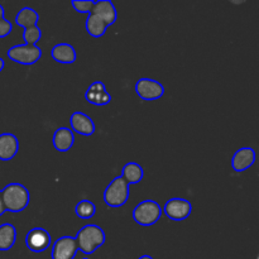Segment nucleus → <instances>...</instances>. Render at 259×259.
<instances>
[{
    "label": "nucleus",
    "instance_id": "nucleus-8",
    "mask_svg": "<svg viewBox=\"0 0 259 259\" xmlns=\"http://www.w3.org/2000/svg\"><path fill=\"white\" fill-rule=\"evenodd\" d=\"M25 245L30 252L42 253L52 245V238L43 228H33L25 235Z\"/></svg>",
    "mask_w": 259,
    "mask_h": 259
},
{
    "label": "nucleus",
    "instance_id": "nucleus-27",
    "mask_svg": "<svg viewBox=\"0 0 259 259\" xmlns=\"http://www.w3.org/2000/svg\"><path fill=\"white\" fill-rule=\"evenodd\" d=\"M4 66H5V61L3 60L2 57H0V72H2V71L4 70Z\"/></svg>",
    "mask_w": 259,
    "mask_h": 259
},
{
    "label": "nucleus",
    "instance_id": "nucleus-5",
    "mask_svg": "<svg viewBox=\"0 0 259 259\" xmlns=\"http://www.w3.org/2000/svg\"><path fill=\"white\" fill-rule=\"evenodd\" d=\"M9 60L23 66H32L42 57V48L30 45H15L7 52Z\"/></svg>",
    "mask_w": 259,
    "mask_h": 259
},
{
    "label": "nucleus",
    "instance_id": "nucleus-1",
    "mask_svg": "<svg viewBox=\"0 0 259 259\" xmlns=\"http://www.w3.org/2000/svg\"><path fill=\"white\" fill-rule=\"evenodd\" d=\"M2 199L5 211L20 212L29 205L30 194L24 185L12 182L2 190Z\"/></svg>",
    "mask_w": 259,
    "mask_h": 259
},
{
    "label": "nucleus",
    "instance_id": "nucleus-4",
    "mask_svg": "<svg viewBox=\"0 0 259 259\" xmlns=\"http://www.w3.org/2000/svg\"><path fill=\"white\" fill-rule=\"evenodd\" d=\"M162 207L154 200H143L139 202L132 211L133 220L142 227H152L156 224L162 217Z\"/></svg>",
    "mask_w": 259,
    "mask_h": 259
},
{
    "label": "nucleus",
    "instance_id": "nucleus-19",
    "mask_svg": "<svg viewBox=\"0 0 259 259\" xmlns=\"http://www.w3.org/2000/svg\"><path fill=\"white\" fill-rule=\"evenodd\" d=\"M38 20H39V14L30 7L22 8L15 15V24L22 27L23 29L34 27V25H37Z\"/></svg>",
    "mask_w": 259,
    "mask_h": 259
},
{
    "label": "nucleus",
    "instance_id": "nucleus-11",
    "mask_svg": "<svg viewBox=\"0 0 259 259\" xmlns=\"http://www.w3.org/2000/svg\"><path fill=\"white\" fill-rule=\"evenodd\" d=\"M70 125L71 131L76 132V133L83 137L93 136L96 131L95 123H94L93 119L86 115V114L81 113V111H75L70 116Z\"/></svg>",
    "mask_w": 259,
    "mask_h": 259
},
{
    "label": "nucleus",
    "instance_id": "nucleus-22",
    "mask_svg": "<svg viewBox=\"0 0 259 259\" xmlns=\"http://www.w3.org/2000/svg\"><path fill=\"white\" fill-rule=\"evenodd\" d=\"M22 37L23 40H24V45L37 46V43L39 42L40 38H42V29H40L38 25L27 28V29L23 30Z\"/></svg>",
    "mask_w": 259,
    "mask_h": 259
},
{
    "label": "nucleus",
    "instance_id": "nucleus-29",
    "mask_svg": "<svg viewBox=\"0 0 259 259\" xmlns=\"http://www.w3.org/2000/svg\"><path fill=\"white\" fill-rule=\"evenodd\" d=\"M81 259H90V258H88V257H85V258H81Z\"/></svg>",
    "mask_w": 259,
    "mask_h": 259
},
{
    "label": "nucleus",
    "instance_id": "nucleus-12",
    "mask_svg": "<svg viewBox=\"0 0 259 259\" xmlns=\"http://www.w3.org/2000/svg\"><path fill=\"white\" fill-rule=\"evenodd\" d=\"M90 14L96 15L100 18L108 27L113 25L118 19V12L114 5L113 2L110 0H100V2H94L93 9H91Z\"/></svg>",
    "mask_w": 259,
    "mask_h": 259
},
{
    "label": "nucleus",
    "instance_id": "nucleus-23",
    "mask_svg": "<svg viewBox=\"0 0 259 259\" xmlns=\"http://www.w3.org/2000/svg\"><path fill=\"white\" fill-rule=\"evenodd\" d=\"M71 5H72L75 12L81 13V14L90 15L94 2L93 0H72V2H71Z\"/></svg>",
    "mask_w": 259,
    "mask_h": 259
},
{
    "label": "nucleus",
    "instance_id": "nucleus-9",
    "mask_svg": "<svg viewBox=\"0 0 259 259\" xmlns=\"http://www.w3.org/2000/svg\"><path fill=\"white\" fill-rule=\"evenodd\" d=\"M77 243L75 237L63 235L52 244L51 258L52 259H73L77 253Z\"/></svg>",
    "mask_w": 259,
    "mask_h": 259
},
{
    "label": "nucleus",
    "instance_id": "nucleus-20",
    "mask_svg": "<svg viewBox=\"0 0 259 259\" xmlns=\"http://www.w3.org/2000/svg\"><path fill=\"white\" fill-rule=\"evenodd\" d=\"M85 28L86 32H88L91 37L100 38L106 33L108 25H106L100 18H98L96 15L90 14L85 22Z\"/></svg>",
    "mask_w": 259,
    "mask_h": 259
},
{
    "label": "nucleus",
    "instance_id": "nucleus-13",
    "mask_svg": "<svg viewBox=\"0 0 259 259\" xmlns=\"http://www.w3.org/2000/svg\"><path fill=\"white\" fill-rule=\"evenodd\" d=\"M255 163V151L252 147H243L234 153L232 167L235 172H244Z\"/></svg>",
    "mask_w": 259,
    "mask_h": 259
},
{
    "label": "nucleus",
    "instance_id": "nucleus-26",
    "mask_svg": "<svg viewBox=\"0 0 259 259\" xmlns=\"http://www.w3.org/2000/svg\"><path fill=\"white\" fill-rule=\"evenodd\" d=\"M4 14H5L4 7H3V5L0 4V19H2V18H4Z\"/></svg>",
    "mask_w": 259,
    "mask_h": 259
},
{
    "label": "nucleus",
    "instance_id": "nucleus-2",
    "mask_svg": "<svg viewBox=\"0 0 259 259\" xmlns=\"http://www.w3.org/2000/svg\"><path fill=\"white\" fill-rule=\"evenodd\" d=\"M76 243H77L78 250L86 255H90L103 247L106 240L105 232L101 229L99 225L88 224L83 225L77 232V235L75 237Z\"/></svg>",
    "mask_w": 259,
    "mask_h": 259
},
{
    "label": "nucleus",
    "instance_id": "nucleus-7",
    "mask_svg": "<svg viewBox=\"0 0 259 259\" xmlns=\"http://www.w3.org/2000/svg\"><path fill=\"white\" fill-rule=\"evenodd\" d=\"M162 212L172 222H182L191 215L192 205L189 200L174 197L164 204Z\"/></svg>",
    "mask_w": 259,
    "mask_h": 259
},
{
    "label": "nucleus",
    "instance_id": "nucleus-25",
    "mask_svg": "<svg viewBox=\"0 0 259 259\" xmlns=\"http://www.w3.org/2000/svg\"><path fill=\"white\" fill-rule=\"evenodd\" d=\"M5 214V209H4V205H3V199H2V190H0V217Z\"/></svg>",
    "mask_w": 259,
    "mask_h": 259
},
{
    "label": "nucleus",
    "instance_id": "nucleus-21",
    "mask_svg": "<svg viewBox=\"0 0 259 259\" xmlns=\"http://www.w3.org/2000/svg\"><path fill=\"white\" fill-rule=\"evenodd\" d=\"M75 214L76 217L80 218L82 220H89L91 218L95 217L96 214V206L93 201L88 199H82L81 201L77 202L75 206Z\"/></svg>",
    "mask_w": 259,
    "mask_h": 259
},
{
    "label": "nucleus",
    "instance_id": "nucleus-6",
    "mask_svg": "<svg viewBox=\"0 0 259 259\" xmlns=\"http://www.w3.org/2000/svg\"><path fill=\"white\" fill-rule=\"evenodd\" d=\"M134 91L144 101L158 100L164 95V86L159 81L149 77H142L134 85Z\"/></svg>",
    "mask_w": 259,
    "mask_h": 259
},
{
    "label": "nucleus",
    "instance_id": "nucleus-17",
    "mask_svg": "<svg viewBox=\"0 0 259 259\" xmlns=\"http://www.w3.org/2000/svg\"><path fill=\"white\" fill-rule=\"evenodd\" d=\"M120 177L131 186V185L139 184L143 180L144 171L141 164L136 163V162H128L121 168Z\"/></svg>",
    "mask_w": 259,
    "mask_h": 259
},
{
    "label": "nucleus",
    "instance_id": "nucleus-24",
    "mask_svg": "<svg viewBox=\"0 0 259 259\" xmlns=\"http://www.w3.org/2000/svg\"><path fill=\"white\" fill-rule=\"evenodd\" d=\"M13 30V24L12 22L7 19V18H2L0 19V38H5L12 33Z\"/></svg>",
    "mask_w": 259,
    "mask_h": 259
},
{
    "label": "nucleus",
    "instance_id": "nucleus-14",
    "mask_svg": "<svg viewBox=\"0 0 259 259\" xmlns=\"http://www.w3.org/2000/svg\"><path fill=\"white\" fill-rule=\"evenodd\" d=\"M19 152V141L12 133L0 134V161H12Z\"/></svg>",
    "mask_w": 259,
    "mask_h": 259
},
{
    "label": "nucleus",
    "instance_id": "nucleus-15",
    "mask_svg": "<svg viewBox=\"0 0 259 259\" xmlns=\"http://www.w3.org/2000/svg\"><path fill=\"white\" fill-rule=\"evenodd\" d=\"M51 57L53 61L62 65H72L76 61V50L70 43H58L55 45L51 50Z\"/></svg>",
    "mask_w": 259,
    "mask_h": 259
},
{
    "label": "nucleus",
    "instance_id": "nucleus-28",
    "mask_svg": "<svg viewBox=\"0 0 259 259\" xmlns=\"http://www.w3.org/2000/svg\"><path fill=\"white\" fill-rule=\"evenodd\" d=\"M138 259H153L151 257V255H148V254H144V255H142V257H139Z\"/></svg>",
    "mask_w": 259,
    "mask_h": 259
},
{
    "label": "nucleus",
    "instance_id": "nucleus-16",
    "mask_svg": "<svg viewBox=\"0 0 259 259\" xmlns=\"http://www.w3.org/2000/svg\"><path fill=\"white\" fill-rule=\"evenodd\" d=\"M75 143L73 132L67 126H61L53 133L52 144L58 152H68Z\"/></svg>",
    "mask_w": 259,
    "mask_h": 259
},
{
    "label": "nucleus",
    "instance_id": "nucleus-3",
    "mask_svg": "<svg viewBox=\"0 0 259 259\" xmlns=\"http://www.w3.org/2000/svg\"><path fill=\"white\" fill-rule=\"evenodd\" d=\"M129 196H131L129 185L120 176H116L111 180L110 184L104 190L103 199L109 207L118 209V207L124 206L128 202Z\"/></svg>",
    "mask_w": 259,
    "mask_h": 259
},
{
    "label": "nucleus",
    "instance_id": "nucleus-18",
    "mask_svg": "<svg viewBox=\"0 0 259 259\" xmlns=\"http://www.w3.org/2000/svg\"><path fill=\"white\" fill-rule=\"evenodd\" d=\"M17 240V229L13 224L5 223L0 225V252L12 249Z\"/></svg>",
    "mask_w": 259,
    "mask_h": 259
},
{
    "label": "nucleus",
    "instance_id": "nucleus-10",
    "mask_svg": "<svg viewBox=\"0 0 259 259\" xmlns=\"http://www.w3.org/2000/svg\"><path fill=\"white\" fill-rule=\"evenodd\" d=\"M85 99L96 106H104L111 103V95L106 90L105 83L101 81H94L90 83L85 93Z\"/></svg>",
    "mask_w": 259,
    "mask_h": 259
}]
</instances>
